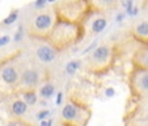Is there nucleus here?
I'll return each mask as SVG.
<instances>
[{"instance_id": "nucleus-21", "label": "nucleus", "mask_w": 148, "mask_h": 126, "mask_svg": "<svg viewBox=\"0 0 148 126\" xmlns=\"http://www.w3.org/2000/svg\"><path fill=\"white\" fill-rule=\"evenodd\" d=\"M62 97H63V93L59 92V93H58V96H56V104H58V105L62 103Z\"/></svg>"}, {"instance_id": "nucleus-16", "label": "nucleus", "mask_w": 148, "mask_h": 126, "mask_svg": "<svg viewBox=\"0 0 148 126\" xmlns=\"http://www.w3.org/2000/svg\"><path fill=\"white\" fill-rule=\"evenodd\" d=\"M126 6V12L129 14H131L132 12V0H127V4H125Z\"/></svg>"}, {"instance_id": "nucleus-12", "label": "nucleus", "mask_w": 148, "mask_h": 126, "mask_svg": "<svg viewBox=\"0 0 148 126\" xmlns=\"http://www.w3.org/2000/svg\"><path fill=\"white\" fill-rule=\"evenodd\" d=\"M24 97H25V101L28 103V105H33L37 101V95L34 92H26L24 95Z\"/></svg>"}, {"instance_id": "nucleus-26", "label": "nucleus", "mask_w": 148, "mask_h": 126, "mask_svg": "<svg viewBox=\"0 0 148 126\" xmlns=\"http://www.w3.org/2000/svg\"><path fill=\"white\" fill-rule=\"evenodd\" d=\"M49 3H53V1H55V0H47Z\"/></svg>"}, {"instance_id": "nucleus-7", "label": "nucleus", "mask_w": 148, "mask_h": 126, "mask_svg": "<svg viewBox=\"0 0 148 126\" xmlns=\"http://www.w3.org/2000/svg\"><path fill=\"white\" fill-rule=\"evenodd\" d=\"M62 116H63V118L64 120H73V118L76 117V108L73 107L72 104H67L64 108H63V112H62Z\"/></svg>"}, {"instance_id": "nucleus-3", "label": "nucleus", "mask_w": 148, "mask_h": 126, "mask_svg": "<svg viewBox=\"0 0 148 126\" xmlns=\"http://www.w3.org/2000/svg\"><path fill=\"white\" fill-rule=\"evenodd\" d=\"M23 81L26 87H34V85L38 83V74L33 70L25 71L23 75Z\"/></svg>"}, {"instance_id": "nucleus-19", "label": "nucleus", "mask_w": 148, "mask_h": 126, "mask_svg": "<svg viewBox=\"0 0 148 126\" xmlns=\"http://www.w3.org/2000/svg\"><path fill=\"white\" fill-rule=\"evenodd\" d=\"M46 1H47V0H37V1H36V7H37V8H41V7L45 6Z\"/></svg>"}, {"instance_id": "nucleus-2", "label": "nucleus", "mask_w": 148, "mask_h": 126, "mask_svg": "<svg viewBox=\"0 0 148 126\" xmlns=\"http://www.w3.org/2000/svg\"><path fill=\"white\" fill-rule=\"evenodd\" d=\"M51 16L50 14H39L36 20H34V25L39 30H45L51 25Z\"/></svg>"}, {"instance_id": "nucleus-4", "label": "nucleus", "mask_w": 148, "mask_h": 126, "mask_svg": "<svg viewBox=\"0 0 148 126\" xmlns=\"http://www.w3.org/2000/svg\"><path fill=\"white\" fill-rule=\"evenodd\" d=\"M108 55H109V49H108L106 46H100V48H97L93 51L92 58H93V61H96V62H105Z\"/></svg>"}, {"instance_id": "nucleus-9", "label": "nucleus", "mask_w": 148, "mask_h": 126, "mask_svg": "<svg viewBox=\"0 0 148 126\" xmlns=\"http://www.w3.org/2000/svg\"><path fill=\"white\" fill-rule=\"evenodd\" d=\"M105 26H106V20L105 19H98L93 23L92 29H93L95 33H100V32H102L103 29H105Z\"/></svg>"}, {"instance_id": "nucleus-6", "label": "nucleus", "mask_w": 148, "mask_h": 126, "mask_svg": "<svg viewBox=\"0 0 148 126\" xmlns=\"http://www.w3.org/2000/svg\"><path fill=\"white\" fill-rule=\"evenodd\" d=\"M26 108H28V103L26 101H14L13 105H12V112L16 116H23L26 112Z\"/></svg>"}, {"instance_id": "nucleus-18", "label": "nucleus", "mask_w": 148, "mask_h": 126, "mask_svg": "<svg viewBox=\"0 0 148 126\" xmlns=\"http://www.w3.org/2000/svg\"><path fill=\"white\" fill-rule=\"evenodd\" d=\"M21 38H23V29L20 28V30L17 32V34H16V36H14V41H16V42H18Z\"/></svg>"}, {"instance_id": "nucleus-20", "label": "nucleus", "mask_w": 148, "mask_h": 126, "mask_svg": "<svg viewBox=\"0 0 148 126\" xmlns=\"http://www.w3.org/2000/svg\"><path fill=\"white\" fill-rule=\"evenodd\" d=\"M114 90H113V88H108L106 90V96L108 97H112V96H114Z\"/></svg>"}, {"instance_id": "nucleus-17", "label": "nucleus", "mask_w": 148, "mask_h": 126, "mask_svg": "<svg viewBox=\"0 0 148 126\" xmlns=\"http://www.w3.org/2000/svg\"><path fill=\"white\" fill-rule=\"evenodd\" d=\"M8 42H9V37H8V36H3V37H0V46L7 45Z\"/></svg>"}, {"instance_id": "nucleus-25", "label": "nucleus", "mask_w": 148, "mask_h": 126, "mask_svg": "<svg viewBox=\"0 0 148 126\" xmlns=\"http://www.w3.org/2000/svg\"><path fill=\"white\" fill-rule=\"evenodd\" d=\"M103 1H106V3H112L113 0H103Z\"/></svg>"}, {"instance_id": "nucleus-23", "label": "nucleus", "mask_w": 148, "mask_h": 126, "mask_svg": "<svg viewBox=\"0 0 148 126\" xmlns=\"http://www.w3.org/2000/svg\"><path fill=\"white\" fill-rule=\"evenodd\" d=\"M144 63H145V65L148 66V54H147V55L144 56Z\"/></svg>"}, {"instance_id": "nucleus-11", "label": "nucleus", "mask_w": 148, "mask_h": 126, "mask_svg": "<svg viewBox=\"0 0 148 126\" xmlns=\"http://www.w3.org/2000/svg\"><path fill=\"white\" fill-rule=\"evenodd\" d=\"M135 32H136L139 36H148V21L147 23H142L135 28Z\"/></svg>"}, {"instance_id": "nucleus-8", "label": "nucleus", "mask_w": 148, "mask_h": 126, "mask_svg": "<svg viewBox=\"0 0 148 126\" xmlns=\"http://www.w3.org/2000/svg\"><path fill=\"white\" fill-rule=\"evenodd\" d=\"M54 91H55L54 85H51V84H46V85H43V87L41 88V96L42 97H45V98H49L54 95Z\"/></svg>"}, {"instance_id": "nucleus-1", "label": "nucleus", "mask_w": 148, "mask_h": 126, "mask_svg": "<svg viewBox=\"0 0 148 126\" xmlns=\"http://www.w3.org/2000/svg\"><path fill=\"white\" fill-rule=\"evenodd\" d=\"M37 56L43 63H50L55 59V51L49 46H39L37 49Z\"/></svg>"}, {"instance_id": "nucleus-22", "label": "nucleus", "mask_w": 148, "mask_h": 126, "mask_svg": "<svg viewBox=\"0 0 148 126\" xmlns=\"http://www.w3.org/2000/svg\"><path fill=\"white\" fill-rule=\"evenodd\" d=\"M138 11H139V9H138L136 7H135V8H132V12H131V14H132V16H135V14H138Z\"/></svg>"}, {"instance_id": "nucleus-13", "label": "nucleus", "mask_w": 148, "mask_h": 126, "mask_svg": "<svg viewBox=\"0 0 148 126\" xmlns=\"http://www.w3.org/2000/svg\"><path fill=\"white\" fill-rule=\"evenodd\" d=\"M17 16H18V13H17V11H14V12H12L11 14H9L8 17H7L5 20H4V24L5 25H11L12 23H14L17 20Z\"/></svg>"}, {"instance_id": "nucleus-24", "label": "nucleus", "mask_w": 148, "mask_h": 126, "mask_svg": "<svg viewBox=\"0 0 148 126\" xmlns=\"http://www.w3.org/2000/svg\"><path fill=\"white\" fill-rule=\"evenodd\" d=\"M122 19H123V16H122V14H119V16H118V19H117V20H118V21H121V20H122Z\"/></svg>"}, {"instance_id": "nucleus-14", "label": "nucleus", "mask_w": 148, "mask_h": 126, "mask_svg": "<svg viewBox=\"0 0 148 126\" xmlns=\"http://www.w3.org/2000/svg\"><path fill=\"white\" fill-rule=\"evenodd\" d=\"M140 83H142V87L144 88V90L148 91V74H145V75L143 76V78H142V81H140Z\"/></svg>"}, {"instance_id": "nucleus-10", "label": "nucleus", "mask_w": 148, "mask_h": 126, "mask_svg": "<svg viewBox=\"0 0 148 126\" xmlns=\"http://www.w3.org/2000/svg\"><path fill=\"white\" fill-rule=\"evenodd\" d=\"M79 66H80V63H79L77 61H72V62H70L67 65V67H66V72L68 74V75H73V74L77 71V68H79Z\"/></svg>"}, {"instance_id": "nucleus-15", "label": "nucleus", "mask_w": 148, "mask_h": 126, "mask_svg": "<svg viewBox=\"0 0 148 126\" xmlns=\"http://www.w3.org/2000/svg\"><path fill=\"white\" fill-rule=\"evenodd\" d=\"M50 114V112H49V110H42V112H39L38 114H37V118H38V120H43V118H46L47 117V116Z\"/></svg>"}, {"instance_id": "nucleus-5", "label": "nucleus", "mask_w": 148, "mask_h": 126, "mask_svg": "<svg viewBox=\"0 0 148 126\" xmlns=\"http://www.w3.org/2000/svg\"><path fill=\"white\" fill-rule=\"evenodd\" d=\"M1 76H3V79H4L5 83L13 84V83H16V80H17V71L14 70L13 67H5L3 70Z\"/></svg>"}]
</instances>
